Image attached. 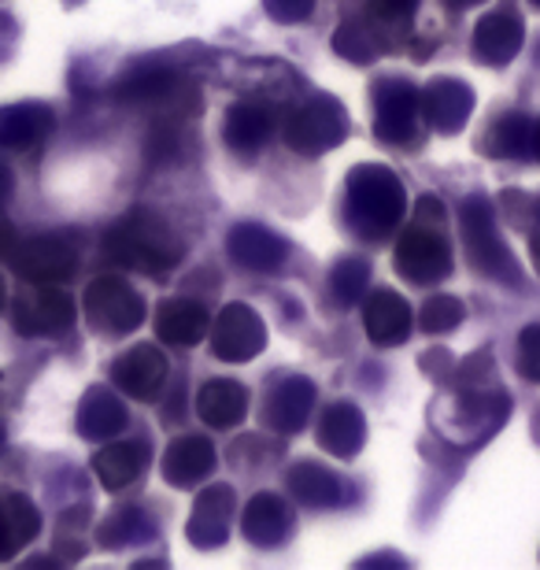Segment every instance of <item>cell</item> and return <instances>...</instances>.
Returning <instances> with one entry per match:
<instances>
[{
	"label": "cell",
	"mask_w": 540,
	"mask_h": 570,
	"mask_svg": "<svg viewBox=\"0 0 540 570\" xmlns=\"http://www.w3.org/2000/svg\"><path fill=\"white\" fill-rule=\"evenodd\" d=\"M105 253L126 271H145L153 278H167L181 264V245L170 226L153 212H130L111 226Z\"/></svg>",
	"instance_id": "obj_1"
},
{
	"label": "cell",
	"mask_w": 540,
	"mask_h": 570,
	"mask_svg": "<svg viewBox=\"0 0 540 570\" xmlns=\"http://www.w3.org/2000/svg\"><path fill=\"white\" fill-rule=\"evenodd\" d=\"M408 193L389 167L363 164L348 175V223L363 237H385L404 219Z\"/></svg>",
	"instance_id": "obj_2"
},
{
	"label": "cell",
	"mask_w": 540,
	"mask_h": 570,
	"mask_svg": "<svg viewBox=\"0 0 540 570\" xmlns=\"http://www.w3.org/2000/svg\"><path fill=\"white\" fill-rule=\"evenodd\" d=\"M511 412V401L503 396L500 390H459L444 401H436L433 407V426L444 433L448 441L459 438V430H470L467 433V444L474 441H485L492 430H497L503 419Z\"/></svg>",
	"instance_id": "obj_3"
},
{
	"label": "cell",
	"mask_w": 540,
	"mask_h": 570,
	"mask_svg": "<svg viewBox=\"0 0 540 570\" xmlns=\"http://www.w3.org/2000/svg\"><path fill=\"white\" fill-rule=\"evenodd\" d=\"M463 242H467L470 264L481 267L485 275L511 282V285L522 282L519 264H514V256L508 253V245H503L497 215H492V204L485 197H470L463 204Z\"/></svg>",
	"instance_id": "obj_4"
},
{
	"label": "cell",
	"mask_w": 540,
	"mask_h": 570,
	"mask_svg": "<svg viewBox=\"0 0 540 570\" xmlns=\"http://www.w3.org/2000/svg\"><path fill=\"white\" fill-rule=\"evenodd\" d=\"M285 145L301 156H318L326 148L341 145L344 134H348V111H344L337 100L330 97H315L296 105L289 116H285Z\"/></svg>",
	"instance_id": "obj_5"
},
{
	"label": "cell",
	"mask_w": 540,
	"mask_h": 570,
	"mask_svg": "<svg viewBox=\"0 0 540 570\" xmlns=\"http://www.w3.org/2000/svg\"><path fill=\"white\" fill-rule=\"evenodd\" d=\"M86 315L105 334H130L145 323L148 307L122 275H105L86 289Z\"/></svg>",
	"instance_id": "obj_6"
},
{
	"label": "cell",
	"mask_w": 540,
	"mask_h": 570,
	"mask_svg": "<svg viewBox=\"0 0 540 570\" xmlns=\"http://www.w3.org/2000/svg\"><path fill=\"white\" fill-rule=\"evenodd\" d=\"M212 337V352L223 363H245L252 356H259L263 345H267V326L256 307L248 304H223V312L212 318L208 326Z\"/></svg>",
	"instance_id": "obj_7"
},
{
	"label": "cell",
	"mask_w": 540,
	"mask_h": 570,
	"mask_svg": "<svg viewBox=\"0 0 540 570\" xmlns=\"http://www.w3.org/2000/svg\"><path fill=\"white\" fill-rule=\"evenodd\" d=\"M11 271L33 285H56L75 278L78 253L63 234H41L33 242H19L11 253Z\"/></svg>",
	"instance_id": "obj_8"
},
{
	"label": "cell",
	"mask_w": 540,
	"mask_h": 570,
	"mask_svg": "<svg viewBox=\"0 0 540 570\" xmlns=\"http://www.w3.org/2000/svg\"><path fill=\"white\" fill-rule=\"evenodd\" d=\"M11 323L22 337H63L75 326V301L56 285H38L11 307Z\"/></svg>",
	"instance_id": "obj_9"
},
{
	"label": "cell",
	"mask_w": 540,
	"mask_h": 570,
	"mask_svg": "<svg viewBox=\"0 0 540 570\" xmlns=\"http://www.w3.org/2000/svg\"><path fill=\"white\" fill-rule=\"evenodd\" d=\"M396 271L415 285H433L452 271V248L441 234L426 226H411L396 245Z\"/></svg>",
	"instance_id": "obj_10"
},
{
	"label": "cell",
	"mask_w": 540,
	"mask_h": 570,
	"mask_svg": "<svg viewBox=\"0 0 540 570\" xmlns=\"http://www.w3.org/2000/svg\"><path fill=\"white\" fill-rule=\"evenodd\" d=\"M374 108H377V138L404 145L415 138L419 116H422V89H415L404 78H389L374 89Z\"/></svg>",
	"instance_id": "obj_11"
},
{
	"label": "cell",
	"mask_w": 540,
	"mask_h": 570,
	"mask_svg": "<svg viewBox=\"0 0 540 570\" xmlns=\"http://www.w3.org/2000/svg\"><path fill=\"white\" fill-rule=\"evenodd\" d=\"M111 382L134 401H156L167 385V360L156 345H134L115 360Z\"/></svg>",
	"instance_id": "obj_12"
},
{
	"label": "cell",
	"mask_w": 540,
	"mask_h": 570,
	"mask_svg": "<svg viewBox=\"0 0 540 570\" xmlns=\"http://www.w3.org/2000/svg\"><path fill=\"white\" fill-rule=\"evenodd\" d=\"M363 326L374 345L393 348V345H404L411 337V330H415V312H411L400 293L377 289L366 296V304H363Z\"/></svg>",
	"instance_id": "obj_13"
},
{
	"label": "cell",
	"mask_w": 540,
	"mask_h": 570,
	"mask_svg": "<svg viewBox=\"0 0 540 570\" xmlns=\"http://www.w3.org/2000/svg\"><path fill=\"white\" fill-rule=\"evenodd\" d=\"M470 111H474V94L459 78H433L422 89V119L441 134H459L467 127Z\"/></svg>",
	"instance_id": "obj_14"
},
{
	"label": "cell",
	"mask_w": 540,
	"mask_h": 570,
	"mask_svg": "<svg viewBox=\"0 0 540 570\" xmlns=\"http://www.w3.org/2000/svg\"><path fill=\"white\" fill-rule=\"evenodd\" d=\"M234 489L229 485H212L204 489L193 504V515H189V541L197 549H218L226 538H229V527H234Z\"/></svg>",
	"instance_id": "obj_15"
},
{
	"label": "cell",
	"mask_w": 540,
	"mask_h": 570,
	"mask_svg": "<svg viewBox=\"0 0 540 570\" xmlns=\"http://www.w3.org/2000/svg\"><path fill=\"white\" fill-rule=\"evenodd\" d=\"M522 41H526V27L514 11H489L474 30V56L489 67L511 63L519 56Z\"/></svg>",
	"instance_id": "obj_16"
},
{
	"label": "cell",
	"mask_w": 540,
	"mask_h": 570,
	"mask_svg": "<svg viewBox=\"0 0 540 570\" xmlns=\"http://www.w3.org/2000/svg\"><path fill=\"white\" fill-rule=\"evenodd\" d=\"M215 471V444L200 433L178 438L164 455V478L178 489H193L200 482H208Z\"/></svg>",
	"instance_id": "obj_17"
},
{
	"label": "cell",
	"mask_w": 540,
	"mask_h": 570,
	"mask_svg": "<svg viewBox=\"0 0 540 570\" xmlns=\"http://www.w3.org/2000/svg\"><path fill=\"white\" fill-rule=\"evenodd\" d=\"M229 256L245 271H274L285 264L289 245H285L278 234H271L267 226L240 223L229 230Z\"/></svg>",
	"instance_id": "obj_18"
},
{
	"label": "cell",
	"mask_w": 540,
	"mask_h": 570,
	"mask_svg": "<svg viewBox=\"0 0 540 570\" xmlns=\"http://www.w3.org/2000/svg\"><path fill=\"white\" fill-rule=\"evenodd\" d=\"M315 407V385L301 379V374H293V379H285L278 390L267 396V407H263V419H267L271 430L278 433H296L307 426V415H312Z\"/></svg>",
	"instance_id": "obj_19"
},
{
	"label": "cell",
	"mask_w": 540,
	"mask_h": 570,
	"mask_svg": "<svg viewBox=\"0 0 540 570\" xmlns=\"http://www.w3.org/2000/svg\"><path fill=\"white\" fill-rule=\"evenodd\" d=\"M240 530H245V538L252 544H259V549H271V544H282L285 538H289L293 511L285 508L282 497L259 493V497H252L248 504H245V515H240Z\"/></svg>",
	"instance_id": "obj_20"
},
{
	"label": "cell",
	"mask_w": 540,
	"mask_h": 570,
	"mask_svg": "<svg viewBox=\"0 0 540 570\" xmlns=\"http://www.w3.org/2000/svg\"><path fill=\"white\" fill-rule=\"evenodd\" d=\"M181 94H189L186 78L164 71V67H145V71H134L115 86V97L126 105H178Z\"/></svg>",
	"instance_id": "obj_21"
},
{
	"label": "cell",
	"mask_w": 540,
	"mask_h": 570,
	"mask_svg": "<svg viewBox=\"0 0 540 570\" xmlns=\"http://www.w3.org/2000/svg\"><path fill=\"white\" fill-rule=\"evenodd\" d=\"M52 127H56V116L49 105H33V100L8 105V108H0V148H30Z\"/></svg>",
	"instance_id": "obj_22"
},
{
	"label": "cell",
	"mask_w": 540,
	"mask_h": 570,
	"mask_svg": "<svg viewBox=\"0 0 540 570\" xmlns=\"http://www.w3.org/2000/svg\"><path fill=\"white\" fill-rule=\"evenodd\" d=\"M208 326H212V315L204 312L200 304L193 301H164L156 312V334L167 341V345H200L208 337Z\"/></svg>",
	"instance_id": "obj_23"
},
{
	"label": "cell",
	"mask_w": 540,
	"mask_h": 570,
	"mask_svg": "<svg viewBox=\"0 0 540 570\" xmlns=\"http://www.w3.org/2000/svg\"><path fill=\"white\" fill-rule=\"evenodd\" d=\"M248 412V390L234 379H215L200 390L197 396V415L212 430H229L237 426Z\"/></svg>",
	"instance_id": "obj_24"
},
{
	"label": "cell",
	"mask_w": 540,
	"mask_h": 570,
	"mask_svg": "<svg viewBox=\"0 0 540 570\" xmlns=\"http://www.w3.org/2000/svg\"><path fill=\"white\" fill-rule=\"evenodd\" d=\"M126 430V407L119 393L111 390H89L78 404V433L89 441H111Z\"/></svg>",
	"instance_id": "obj_25"
},
{
	"label": "cell",
	"mask_w": 540,
	"mask_h": 570,
	"mask_svg": "<svg viewBox=\"0 0 540 570\" xmlns=\"http://www.w3.org/2000/svg\"><path fill=\"white\" fill-rule=\"evenodd\" d=\"M271 130H274V116L267 105H259V100H237V105L226 111L223 134L234 153H259V148L267 145Z\"/></svg>",
	"instance_id": "obj_26"
},
{
	"label": "cell",
	"mask_w": 540,
	"mask_h": 570,
	"mask_svg": "<svg viewBox=\"0 0 540 570\" xmlns=\"http://www.w3.org/2000/svg\"><path fill=\"white\" fill-rule=\"evenodd\" d=\"M363 438H366V419L355 404H333L326 407L323 423H318V444H323L326 452L341 455V460H348L363 449Z\"/></svg>",
	"instance_id": "obj_27"
},
{
	"label": "cell",
	"mask_w": 540,
	"mask_h": 570,
	"mask_svg": "<svg viewBox=\"0 0 540 570\" xmlns=\"http://www.w3.org/2000/svg\"><path fill=\"white\" fill-rule=\"evenodd\" d=\"M141 471H145V449L137 441H115L105 452H97V460H94V474L111 493L115 489L134 485L137 478H141Z\"/></svg>",
	"instance_id": "obj_28"
},
{
	"label": "cell",
	"mask_w": 540,
	"mask_h": 570,
	"mask_svg": "<svg viewBox=\"0 0 540 570\" xmlns=\"http://www.w3.org/2000/svg\"><path fill=\"white\" fill-rule=\"evenodd\" d=\"M289 489L293 497L307 508H330L341 500V478L330 474L323 463H296L289 471Z\"/></svg>",
	"instance_id": "obj_29"
},
{
	"label": "cell",
	"mask_w": 540,
	"mask_h": 570,
	"mask_svg": "<svg viewBox=\"0 0 540 570\" xmlns=\"http://www.w3.org/2000/svg\"><path fill=\"white\" fill-rule=\"evenodd\" d=\"M489 145H492V153H500V156L533 159V119H526V116L500 119Z\"/></svg>",
	"instance_id": "obj_30"
},
{
	"label": "cell",
	"mask_w": 540,
	"mask_h": 570,
	"mask_svg": "<svg viewBox=\"0 0 540 570\" xmlns=\"http://www.w3.org/2000/svg\"><path fill=\"white\" fill-rule=\"evenodd\" d=\"M148 533H153V527H148V519L141 515V511L126 508V511H115L111 519L100 522L97 538L115 549V544H134V541H145Z\"/></svg>",
	"instance_id": "obj_31"
},
{
	"label": "cell",
	"mask_w": 540,
	"mask_h": 570,
	"mask_svg": "<svg viewBox=\"0 0 540 570\" xmlns=\"http://www.w3.org/2000/svg\"><path fill=\"white\" fill-rule=\"evenodd\" d=\"M366 282H371V267H366L363 259H341L330 275V289L341 304H355L363 296Z\"/></svg>",
	"instance_id": "obj_32"
},
{
	"label": "cell",
	"mask_w": 540,
	"mask_h": 570,
	"mask_svg": "<svg viewBox=\"0 0 540 570\" xmlns=\"http://www.w3.org/2000/svg\"><path fill=\"white\" fill-rule=\"evenodd\" d=\"M333 49H337L344 60H352V63H371V60H377L382 45H377L371 33L360 27V22H344V27L337 30V38H333Z\"/></svg>",
	"instance_id": "obj_33"
},
{
	"label": "cell",
	"mask_w": 540,
	"mask_h": 570,
	"mask_svg": "<svg viewBox=\"0 0 540 570\" xmlns=\"http://www.w3.org/2000/svg\"><path fill=\"white\" fill-rule=\"evenodd\" d=\"M459 323H463V304H459L455 296H433L419 312V326L426 330V334H448V330H455Z\"/></svg>",
	"instance_id": "obj_34"
},
{
	"label": "cell",
	"mask_w": 540,
	"mask_h": 570,
	"mask_svg": "<svg viewBox=\"0 0 540 570\" xmlns=\"http://www.w3.org/2000/svg\"><path fill=\"white\" fill-rule=\"evenodd\" d=\"M4 504H8V511H11V522H16V530H19L22 544L38 538V530H41L38 504H33L30 497H22V493H11V497H4Z\"/></svg>",
	"instance_id": "obj_35"
},
{
	"label": "cell",
	"mask_w": 540,
	"mask_h": 570,
	"mask_svg": "<svg viewBox=\"0 0 540 570\" xmlns=\"http://www.w3.org/2000/svg\"><path fill=\"white\" fill-rule=\"evenodd\" d=\"M519 371L540 385V323L526 326L519 337Z\"/></svg>",
	"instance_id": "obj_36"
},
{
	"label": "cell",
	"mask_w": 540,
	"mask_h": 570,
	"mask_svg": "<svg viewBox=\"0 0 540 570\" xmlns=\"http://www.w3.org/2000/svg\"><path fill=\"white\" fill-rule=\"evenodd\" d=\"M315 0H267V16L274 22H301L312 16Z\"/></svg>",
	"instance_id": "obj_37"
},
{
	"label": "cell",
	"mask_w": 540,
	"mask_h": 570,
	"mask_svg": "<svg viewBox=\"0 0 540 570\" xmlns=\"http://www.w3.org/2000/svg\"><path fill=\"white\" fill-rule=\"evenodd\" d=\"M22 549V538H19V530H16V522H11V511L8 504L0 500V563L11 560Z\"/></svg>",
	"instance_id": "obj_38"
},
{
	"label": "cell",
	"mask_w": 540,
	"mask_h": 570,
	"mask_svg": "<svg viewBox=\"0 0 540 570\" xmlns=\"http://www.w3.org/2000/svg\"><path fill=\"white\" fill-rule=\"evenodd\" d=\"M419 0H371V11L382 22H408Z\"/></svg>",
	"instance_id": "obj_39"
},
{
	"label": "cell",
	"mask_w": 540,
	"mask_h": 570,
	"mask_svg": "<svg viewBox=\"0 0 540 570\" xmlns=\"http://www.w3.org/2000/svg\"><path fill=\"white\" fill-rule=\"evenodd\" d=\"M16 245H19V237H16V226H11L4 215H0V259H11V253H16Z\"/></svg>",
	"instance_id": "obj_40"
},
{
	"label": "cell",
	"mask_w": 540,
	"mask_h": 570,
	"mask_svg": "<svg viewBox=\"0 0 540 570\" xmlns=\"http://www.w3.org/2000/svg\"><path fill=\"white\" fill-rule=\"evenodd\" d=\"M8 197H11V167L0 159V208L8 204Z\"/></svg>",
	"instance_id": "obj_41"
},
{
	"label": "cell",
	"mask_w": 540,
	"mask_h": 570,
	"mask_svg": "<svg viewBox=\"0 0 540 570\" xmlns=\"http://www.w3.org/2000/svg\"><path fill=\"white\" fill-rule=\"evenodd\" d=\"M530 245H533V259H537V267H540V208H537V223H533V237H530Z\"/></svg>",
	"instance_id": "obj_42"
},
{
	"label": "cell",
	"mask_w": 540,
	"mask_h": 570,
	"mask_svg": "<svg viewBox=\"0 0 540 570\" xmlns=\"http://www.w3.org/2000/svg\"><path fill=\"white\" fill-rule=\"evenodd\" d=\"M533 159H540V119H533Z\"/></svg>",
	"instance_id": "obj_43"
},
{
	"label": "cell",
	"mask_w": 540,
	"mask_h": 570,
	"mask_svg": "<svg viewBox=\"0 0 540 570\" xmlns=\"http://www.w3.org/2000/svg\"><path fill=\"white\" fill-rule=\"evenodd\" d=\"M4 304H8V285H4V275H0V312H4Z\"/></svg>",
	"instance_id": "obj_44"
},
{
	"label": "cell",
	"mask_w": 540,
	"mask_h": 570,
	"mask_svg": "<svg viewBox=\"0 0 540 570\" xmlns=\"http://www.w3.org/2000/svg\"><path fill=\"white\" fill-rule=\"evenodd\" d=\"M448 4H455V8H470V4H481V0H448Z\"/></svg>",
	"instance_id": "obj_45"
},
{
	"label": "cell",
	"mask_w": 540,
	"mask_h": 570,
	"mask_svg": "<svg viewBox=\"0 0 540 570\" xmlns=\"http://www.w3.org/2000/svg\"><path fill=\"white\" fill-rule=\"evenodd\" d=\"M0 444H4V426H0Z\"/></svg>",
	"instance_id": "obj_46"
},
{
	"label": "cell",
	"mask_w": 540,
	"mask_h": 570,
	"mask_svg": "<svg viewBox=\"0 0 540 570\" xmlns=\"http://www.w3.org/2000/svg\"><path fill=\"white\" fill-rule=\"evenodd\" d=\"M533 4H537V8H540V0H533Z\"/></svg>",
	"instance_id": "obj_47"
}]
</instances>
